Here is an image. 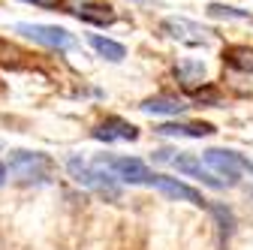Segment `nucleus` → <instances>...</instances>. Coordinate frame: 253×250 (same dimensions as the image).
Masks as SVG:
<instances>
[{"label":"nucleus","mask_w":253,"mask_h":250,"mask_svg":"<svg viewBox=\"0 0 253 250\" xmlns=\"http://www.w3.org/2000/svg\"><path fill=\"white\" fill-rule=\"evenodd\" d=\"M9 172L21 181H45L51 172V160L42 154H27V151H15L9 157Z\"/></svg>","instance_id":"nucleus-1"},{"label":"nucleus","mask_w":253,"mask_h":250,"mask_svg":"<svg viewBox=\"0 0 253 250\" xmlns=\"http://www.w3.org/2000/svg\"><path fill=\"white\" fill-rule=\"evenodd\" d=\"M103 166L112 172V178L130 181V184H151V178H154V172L142 160H133V157H109V160H103Z\"/></svg>","instance_id":"nucleus-2"},{"label":"nucleus","mask_w":253,"mask_h":250,"mask_svg":"<svg viewBox=\"0 0 253 250\" xmlns=\"http://www.w3.org/2000/svg\"><path fill=\"white\" fill-rule=\"evenodd\" d=\"M205 163H208L217 175H223L229 184L238 181V172H241V169H250L241 157H235V154H229V151H208V154H205Z\"/></svg>","instance_id":"nucleus-3"},{"label":"nucleus","mask_w":253,"mask_h":250,"mask_svg":"<svg viewBox=\"0 0 253 250\" xmlns=\"http://www.w3.org/2000/svg\"><path fill=\"white\" fill-rule=\"evenodd\" d=\"M157 157H160V160H169L178 172H184V175H193V178H202L208 187H223V181H220L214 172H205L202 169V163L196 160V157H169V154L163 151V154H157Z\"/></svg>","instance_id":"nucleus-4"},{"label":"nucleus","mask_w":253,"mask_h":250,"mask_svg":"<svg viewBox=\"0 0 253 250\" xmlns=\"http://www.w3.org/2000/svg\"><path fill=\"white\" fill-rule=\"evenodd\" d=\"M151 184H154V187H160V190H163L166 196H172V199H187V202H193V205H202V202H205V199L193 190V187H187V184H181V181H175V178L154 175Z\"/></svg>","instance_id":"nucleus-5"},{"label":"nucleus","mask_w":253,"mask_h":250,"mask_svg":"<svg viewBox=\"0 0 253 250\" xmlns=\"http://www.w3.org/2000/svg\"><path fill=\"white\" fill-rule=\"evenodd\" d=\"M93 136L97 139H106V142H115V139H136V127L133 124H126L121 118H109L106 124H100L97 130H93Z\"/></svg>","instance_id":"nucleus-6"},{"label":"nucleus","mask_w":253,"mask_h":250,"mask_svg":"<svg viewBox=\"0 0 253 250\" xmlns=\"http://www.w3.org/2000/svg\"><path fill=\"white\" fill-rule=\"evenodd\" d=\"M160 133L163 136H211L214 133V127L211 124H163L160 127Z\"/></svg>","instance_id":"nucleus-7"},{"label":"nucleus","mask_w":253,"mask_h":250,"mask_svg":"<svg viewBox=\"0 0 253 250\" xmlns=\"http://www.w3.org/2000/svg\"><path fill=\"white\" fill-rule=\"evenodd\" d=\"M21 30H27L34 40H40V42H45V45H51V48L70 45V37L63 34V30H54V27H21Z\"/></svg>","instance_id":"nucleus-8"},{"label":"nucleus","mask_w":253,"mask_h":250,"mask_svg":"<svg viewBox=\"0 0 253 250\" xmlns=\"http://www.w3.org/2000/svg\"><path fill=\"white\" fill-rule=\"evenodd\" d=\"M142 109H145V112H169V115H178L184 106H181L178 100H169V97H157V100H145Z\"/></svg>","instance_id":"nucleus-9"},{"label":"nucleus","mask_w":253,"mask_h":250,"mask_svg":"<svg viewBox=\"0 0 253 250\" xmlns=\"http://www.w3.org/2000/svg\"><path fill=\"white\" fill-rule=\"evenodd\" d=\"M226 60L235 70H250L253 73V48H232V51H226Z\"/></svg>","instance_id":"nucleus-10"},{"label":"nucleus","mask_w":253,"mask_h":250,"mask_svg":"<svg viewBox=\"0 0 253 250\" xmlns=\"http://www.w3.org/2000/svg\"><path fill=\"white\" fill-rule=\"evenodd\" d=\"M93 48L103 51V54H109V60H121L124 57V48L118 42H109V40H100V37H93Z\"/></svg>","instance_id":"nucleus-11"},{"label":"nucleus","mask_w":253,"mask_h":250,"mask_svg":"<svg viewBox=\"0 0 253 250\" xmlns=\"http://www.w3.org/2000/svg\"><path fill=\"white\" fill-rule=\"evenodd\" d=\"M6 178V166H3V160H0V181Z\"/></svg>","instance_id":"nucleus-12"}]
</instances>
